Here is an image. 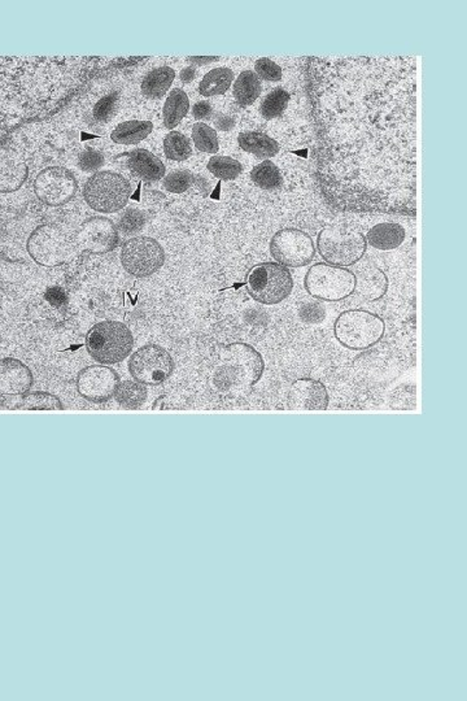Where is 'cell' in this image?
I'll use <instances>...</instances> for the list:
<instances>
[{
    "label": "cell",
    "instance_id": "32",
    "mask_svg": "<svg viewBox=\"0 0 467 701\" xmlns=\"http://www.w3.org/2000/svg\"><path fill=\"white\" fill-rule=\"evenodd\" d=\"M290 99V94L286 92V90L280 89V87L271 90V92L265 96L262 107H260V112H262V118H265L266 120L279 118V116L285 112L286 108H287Z\"/></svg>",
    "mask_w": 467,
    "mask_h": 701
},
{
    "label": "cell",
    "instance_id": "44",
    "mask_svg": "<svg viewBox=\"0 0 467 701\" xmlns=\"http://www.w3.org/2000/svg\"><path fill=\"white\" fill-rule=\"evenodd\" d=\"M195 76H197V72H195L194 68L191 67L186 68V69L181 72V79H182V82H185V84H189V82L195 78Z\"/></svg>",
    "mask_w": 467,
    "mask_h": 701
},
{
    "label": "cell",
    "instance_id": "18",
    "mask_svg": "<svg viewBox=\"0 0 467 701\" xmlns=\"http://www.w3.org/2000/svg\"><path fill=\"white\" fill-rule=\"evenodd\" d=\"M356 289L359 298L366 302H376L386 297L389 278L378 266L365 265L356 272Z\"/></svg>",
    "mask_w": 467,
    "mask_h": 701
},
{
    "label": "cell",
    "instance_id": "26",
    "mask_svg": "<svg viewBox=\"0 0 467 701\" xmlns=\"http://www.w3.org/2000/svg\"><path fill=\"white\" fill-rule=\"evenodd\" d=\"M234 81L233 70L229 68H216L203 77L199 85V93L203 96L223 95Z\"/></svg>",
    "mask_w": 467,
    "mask_h": 701
},
{
    "label": "cell",
    "instance_id": "35",
    "mask_svg": "<svg viewBox=\"0 0 467 701\" xmlns=\"http://www.w3.org/2000/svg\"><path fill=\"white\" fill-rule=\"evenodd\" d=\"M194 175L189 170H174L164 177L163 186L172 194H182L194 183Z\"/></svg>",
    "mask_w": 467,
    "mask_h": 701
},
{
    "label": "cell",
    "instance_id": "11",
    "mask_svg": "<svg viewBox=\"0 0 467 701\" xmlns=\"http://www.w3.org/2000/svg\"><path fill=\"white\" fill-rule=\"evenodd\" d=\"M270 254L286 268H302L316 257V246L310 235L302 230L285 228L271 238Z\"/></svg>",
    "mask_w": 467,
    "mask_h": 701
},
{
    "label": "cell",
    "instance_id": "28",
    "mask_svg": "<svg viewBox=\"0 0 467 701\" xmlns=\"http://www.w3.org/2000/svg\"><path fill=\"white\" fill-rule=\"evenodd\" d=\"M16 410L21 411H61L64 410L60 397L46 391L28 393L22 396Z\"/></svg>",
    "mask_w": 467,
    "mask_h": 701
},
{
    "label": "cell",
    "instance_id": "29",
    "mask_svg": "<svg viewBox=\"0 0 467 701\" xmlns=\"http://www.w3.org/2000/svg\"><path fill=\"white\" fill-rule=\"evenodd\" d=\"M251 180L260 189L264 190L278 189L283 183L278 167L270 160L262 161L254 167L251 172Z\"/></svg>",
    "mask_w": 467,
    "mask_h": 701
},
{
    "label": "cell",
    "instance_id": "14",
    "mask_svg": "<svg viewBox=\"0 0 467 701\" xmlns=\"http://www.w3.org/2000/svg\"><path fill=\"white\" fill-rule=\"evenodd\" d=\"M27 251L39 265H59L65 251L61 232L50 225L38 226L28 238Z\"/></svg>",
    "mask_w": 467,
    "mask_h": 701
},
{
    "label": "cell",
    "instance_id": "6",
    "mask_svg": "<svg viewBox=\"0 0 467 701\" xmlns=\"http://www.w3.org/2000/svg\"><path fill=\"white\" fill-rule=\"evenodd\" d=\"M294 277L290 269L278 263H260L249 271L247 291L260 305L277 306L290 297Z\"/></svg>",
    "mask_w": 467,
    "mask_h": 701
},
{
    "label": "cell",
    "instance_id": "34",
    "mask_svg": "<svg viewBox=\"0 0 467 701\" xmlns=\"http://www.w3.org/2000/svg\"><path fill=\"white\" fill-rule=\"evenodd\" d=\"M27 246L22 242V235L13 232H0V257L8 261H20L24 257Z\"/></svg>",
    "mask_w": 467,
    "mask_h": 701
},
{
    "label": "cell",
    "instance_id": "7",
    "mask_svg": "<svg viewBox=\"0 0 467 701\" xmlns=\"http://www.w3.org/2000/svg\"><path fill=\"white\" fill-rule=\"evenodd\" d=\"M304 288L311 298L321 302H342L355 294L356 275L342 266L317 263L308 269Z\"/></svg>",
    "mask_w": 467,
    "mask_h": 701
},
{
    "label": "cell",
    "instance_id": "20",
    "mask_svg": "<svg viewBox=\"0 0 467 701\" xmlns=\"http://www.w3.org/2000/svg\"><path fill=\"white\" fill-rule=\"evenodd\" d=\"M366 243L381 251L399 249L405 242L407 232L400 224L382 223L367 232Z\"/></svg>",
    "mask_w": 467,
    "mask_h": 701
},
{
    "label": "cell",
    "instance_id": "24",
    "mask_svg": "<svg viewBox=\"0 0 467 701\" xmlns=\"http://www.w3.org/2000/svg\"><path fill=\"white\" fill-rule=\"evenodd\" d=\"M262 92V81L254 70H245L234 82V98L240 106H251L260 98Z\"/></svg>",
    "mask_w": 467,
    "mask_h": 701
},
{
    "label": "cell",
    "instance_id": "21",
    "mask_svg": "<svg viewBox=\"0 0 467 701\" xmlns=\"http://www.w3.org/2000/svg\"><path fill=\"white\" fill-rule=\"evenodd\" d=\"M238 143L243 151L252 153L260 159L274 158L278 155L279 144L273 138L262 132H243L238 137Z\"/></svg>",
    "mask_w": 467,
    "mask_h": 701
},
{
    "label": "cell",
    "instance_id": "10",
    "mask_svg": "<svg viewBox=\"0 0 467 701\" xmlns=\"http://www.w3.org/2000/svg\"><path fill=\"white\" fill-rule=\"evenodd\" d=\"M166 255L163 246L151 237L127 240L121 249V264L135 278L151 277L163 268Z\"/></svg>",
    "mask_w": 467,
    "mask_h": 701
},
{
    "label": "cell",
    "instance_id": "12",
    "mask_svg": "<svg viewBox=\"0 0 467 701\" xmlns=\"http://www.w3.org/2000/svg\"><path fill=\"white\" fill-rule=\"evenodd\" d=\"M78 183L70 170L50 167L42 170L34 181L36 198L48 207H61L75 198Z\"/></svg>",
    "mask_w": 467,
    "mask_h": 701
},
{
    "label": "cell",
    "instance_id": "31",
    "mask_svg": "<svg viewBox=\"0 0 467 701\" xmlns=\"http://www.w3.org/2000/svg\"><path fill=\"white\" fill-rule=\"evenodd\" d=\"M208 170L220 180L231 181L242 175L243 166L229 156H213L208 161Z\"/></svg>",
    "mask_w": 467,
    "mask_h": 701
},
{
    "label": "cell",
    "instance_id": "9",
    "mask_svg": "<svg viewBox=\"0 0 467 701\" xmlns=\"http://www.w3.org/2000/svg\"><path fill=\"white\" fill-rule=\"evenodd\" d=\"M175 363L166 348L149 343L130 355L129 371L134 381L144 386H160L174 373Z\"/></svg>",
    "mask_w": 467,
    "mask_h": 701
},
{
    "label": "cell",
    "instance_id": "43",
    "mask_svg": "<svg viewBox=\"0 0 467 701\" xmlns=\"http://www.w3.org/2000/svg\"><path fill=\"white\" fill-rule=\"evenodd\" d=\"M211 115L212 106L208 102H199V103L192 107V116H194L197 120H205V118H211Z\"/></svg>",
    "mask_w": 467,
    "mask_h": 701
},
{
    "label": "cell",
    "instance_id": "23",
    "mask_svg": "<svg viewBox=\"0 0 467 701\" xmlns=\"http://www.w3.org/2000/svg\"><path fill=\"white\" fill-rule=\"evenodd\" d=\"M152 129H154V125L149 121L132 120L121 122V124L113 130L112 134H110V139H112L115 143L130 146V144H137L144 141V139L151 134Z\"/></svg>",
    "mask_w": 467,
    "mask_h": 701
},
{
    "label": "cell",
    "instance_id": "45",
    "mask_svg": "<svg viewBox=\"0 0 467 701\" xmlns=\"http://www.w3.org/2000/svg\"><path fill=\"white\" fill-rule=\"evenodd\" d=\"M189 61L197 62V64H208V62L216 61L218 58H189Z\"/></svg>",
    "mask_w": 467,
    "mask_h": 701
},
{
    "label": "cell",
    "instance_id": "38",
    "mask_svg": "<svg viewBox=\"0 0 467 701\" xmlns=\"http://www.w3.org/2000/svg\"><path fill=\"white\" fill-rule=\"evenodd\" d=\"M144 224H146V217H144V215L141 214V211H138V209H127V211L121 216L118 228H120L121 232H125V234H134V232H140V230L143 228Z\"/></svg>",
    "mask_w": 467,
    "mask_h": 701
},
{
    "label": "cell",
    "instance_id": "36",
    "mask_svg": "<svg viewBox=\"0 0 467 701\" xmlns=\"http://www.w3.org/2000/svg\"><path fill=\"white\" fill-rule=\"evenodd\" d=\"M118 110V94L110 93L103 96L101 101L96 102L93 110V120L99 124H106L115 118Z\"/></svg>",
    "mask_w": 467,
    "mask_h": 701
},
{
    "label": "cell",
    "instance_id": "1",
    "mask_svg": "<svg viewBox=\"0 0 467 701\" xmlns=\"http://www.w3.org/2000/svg\"><path fill=\"white\" fill-rule=\"evenodd\" d=\"M317 175L347 212H417V61L413 56L310 58Z\"/></svg>",
    "mask_w": 467,
    "mask_h": 701
},
{
    "label": "cell",
    "instance_id": "42",
    "mask_svg": "<svg viewBox=\"0 0 467 701\" xmlns=\"http://www.w3.org/2000/svg\"><path fill=\"white\" fill-rule=\"evenodd\" d=\"M44 298H46L47 302L50 303L51 306H56V308H61V306L67 305L68 302L67 294H65V291L62 290L61 288H58V286L48 289Z\"/></svg>",
    "mask_w": 467,
    "mask_h": 701
},
{
    "label": "cell",
    "instance_id": "5",
    "mask_svg": "<svg viewBox=\"0 0 467 701\" xmlns=\"http://www.w3.org/2000/svg\"><path fill=\"white\" fill-rule=\"evenodd\" d=\"M317 249L322 259L334 266H352L366 254V238L359 230L350 226H331L321 230Z\"/></svg>",
    "mask_w": 467,
    "mask_h": 701
},
{
    "label": "cell",
    "instance_id": "15",
    "mask_svg": "<svg viewBox=\"0 0 467 701\" xmlns=\"http://www.w3.org/2000/svg\"><path fill=\"white\" fill-rule=\"evenodd\" d=\"M330 396L318 379H300L288 390L287 405L293 411H326Z\"/></svg>",
    "mask_w": 467,
    "mask_h": 701
},
{
    "label": "cell",
    "instance_id": "33",
    "mask_svg": "<svg viewBox=\"0 0 467 701\" xmlns=\"http://www.w3.org/2000/svg\"><path fill=\"white\" fill-rule=\"evenodd\" d=\"M192 141L199 151L205 153H217L220 150V141L216 130L212 129L204 122H197L192 126Z\"/></svg>",
    "mask_w": 467,
    "mask_h": 701
},
{
    "label": "cell",
    "instance_id": "2",
    "mask_svg": "<svg viewBox=\"0 0 467 701\" xmlns=\"http://www.w3.org/2000/svg\"><path fill=\"white\" fill-rule=\"evenodd\" d=\"M265 371L262 355L245 342L229 343L218 348L212 366V387L223 396L248 394L262 381Z\"/></svg>",
    "mask_w": 467,
    "mask_h": 701
},
{
    "label": "cell",
    "instance_id": "27",
    "mask_svg": "<svg viewBox=\"0 0 467 701\" xmlns=\"http://www.w3.org/2000/svg\"><path fill=\"white\" fill-rule=\"evenodd\" d=\"M147 386L134 381V379H127V381L120 382L117 390H116L115 399L118 405L125 408V410H138L141 405L146 403Z\"/></svg>",
    "mask_w": 467,
    "mask_h": 701
},
{
    "label": "cell",
    "instance_id": "13",
    "mask_svg": "<svg viewBox=\"0 0 467 701\" xmlns=\"http://www.w3.org/2000/svg\"><path fill=\"white\" fill-rule=\"evenodd\" d=\"M120 382L117 371L109 365H90L78 373L77 391L87 402L104 404L115 397Z\"/></svg>",
    "mask_w": 467,
    "mask_h": 701
},
{
    "label": "cell",
    "instance_id": "22",
    "mask_svg": "<svg viewBox=\"0 0 467 701\" xmlns=\"http://www.w3.org/2000/svg\"><path fill=\"white\" fill-rule=\"evenodd\" d=\"M175 78L174 69L160 67L151 70L141 81V94L149 99H160L171 89Z\"/></svg>",
    "mask_w": 467,
    "mask_h": 701
},
{
    "label": "cell",
    "instance_id": "41",
    "mask_svg": "<svg viewBox=\"0 0 467 701\" xmlns=\"http://www.w3.org/2000/svg\"><path fill=\"white\" fill-rule=\"evenodd\" d=\"M104 164V156L101 152L87 149V151L81 153L78 159V167L85 172H95Z\"/></svg>",
    "mask_w": 467,
    "mask_h": 701
},
{
    "label": "cell",
    "instance_id": "4",
    "mask_svg": "<svg viewBox=\"0 0 467 701\" xmlns=\"http://www.w3.org/2000/svg\"><path fill=\"white\" fill-rule=\"evenodd\" d=\"M134 336L120 321L95 323L87 333L85 346L90 356L101 365L120 364L133 354Z\"/></svg>",
    "mask_w": 467,
    "mask_h": 701
},
{
    "label": "cell",
    "instance_id": "40",
    "mask_svg": "<svg viewBox=\"0 0 467 701\" xmlns=\"http://www.w3.org/2000/svg\"><path fill=\"white\" fill-rule=\"evenodd\" d=\"M299 316L307 323H321L326 319V311L318 303H305L300 308Z\"/></svg>",
    "mask_w": 467,
    "mask_h": 701
},
{
    "label": "cell",
    "instance_id": "16",
    "mask_svg": "<svg viewBox=\"0 0 467 701\" xmlns=\"http://www.w3.org/2000/svg\"><path fill=\"white\" fill-rule=\"evenodd\" d=\"M79 242L85 251L92 254H107L117 246V229L109 218H90L82 225Z\"/></svg>",
    "mask_w": 467,
    "mask_h": 701
},
{
    "label": "cell",
    "instance_id": "46",
    "mask_svg": "<svg viewBox=\"0 0 467 701\" xmlns=\"http://www.w3.org/2000/svg\"><path fill=\"white\" fill-rule=\"evenodd\" d=\"M0 346H2V338H0Z\"/></svg>",
    "mask_w": 467,
    "mask_h": 701
},
{
    "label": "cell",
    "instance_id": "19",
    "mask_svg": "<svg viewBox=\"0 0 467 701\" xmlns=\"http://www.w3.org/2000/svg\"><path fill=\"white\" fill-rule=\"evenodd\" d=\"M129 168L138 177L147 181H158L165 177V166L154 153L144 149H137L127 153Z\"/></svg>",
    "mask_w": 467,
    "mask_h": 701
},
{
    "label": "cell",
    "instance_id": "8",
    "mask_svg": "<svg viewBox=\"0 0 467 701\" xmlns=\"http://www.w3.org/2000/svg\"><path fill=\"white\" fill-rule=\"evenodd\" d=\"M132 197V186L124 175L110 170L93 173L84 187L87 206L99 214L109 215L121 211Z\"/></svg>",
    "mask_w": 467,
    "mask_h": 701
},
{
    "label": "cell",
    "instance_id": "39",
    "mask_svg": "<svg viewBox=\"0 0 467 701\" xmlns=\"http://www.w3.org/2000/svg\"><path fill=\"white\" fill-rule=\"evenodd\" d=\"M254 70L259 78L264 81L279 82L282 79V69L279 65L268 58H262L254 62Z\"/></svg>",
    "mask_w": 467,
    "mask_h": 701
},
{
    "label": "cell",
    "instance_id": "17",
    "mask_svg": "<svg viewBox=\"0 0 467 701\" xmlns=\"http://www.w3.org/2000/svg\"><path fill=\"white\" fill-rule=\"evenodd\" d=\"M33 385L34 376L29 366L15 357L0 359V395H25Z\"/></svg>",
    "mask_w": 467,
    "mask_h": 701
},
{
    "label": "cell",
    "instance_id": "3",
    "mask_svg": "<svg viewBox=\"0 0 467 701\" xmlns=\"http://www.w3.org/2000/svg\"><path fill=\"white\" fill-rule=\"evenodd\" d=\"M333 330L334 337L342 347L350 351H365L383 339L386 322L366 309H348L336 317Z\"/></svg>",
    "mask_w": 467,
    "mask_h": 701
},
{
    "label": "cell",
    "instance_id": "30",
    "mask_svg": "<svg viewBox=\"0 0 467 701\" xmlns=\"http://www.w3.org/2000/svg\"><path fill=\"white\" fill-rule=\"evenodd\" d=\"M164 153L173 161H185L192 155L191 143L185 134L171 132L164 139Z\"/></svg>",
    "mask_w": 467,
    "mask_h": 701
},
{
    "label": "cell",
    "instance_id": "37",
    "mask_svg": "<svg viewBox=\"0 0 467 701\" xmlns=\"http://www.w3.org/2000/svg\"><path fill=\"white\" fill-rule=\"evenodd\" d=\"M415 388L413 385H401L393 390L391 407L395 410H410L415 408Z\"/></svg>",
    "mask_w": 467,
    "mask_h": 701
},
{
    "label": "cell",
    "instance_id": "25",
    "mask_svg": "<svg viewBox=\"0 0 467 701\" xmlns=\"http://www.w3.org/2000/svg\"><path fill=\"white\" fill-rule=\"evenodd\" d=\"M189 110V99L182 89H174L169 93L163 108L164 126L174 129L186 118Z\"/></svg>",
    "mask_w": 467,
    "mask_h": 701
}]
</instances>
